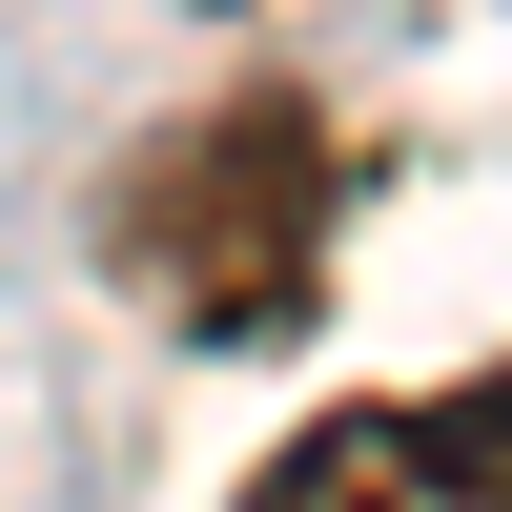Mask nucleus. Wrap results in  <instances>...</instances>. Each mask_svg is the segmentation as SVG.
I'll return each mask as SVG.
<instances>
[{"instance_id":"obj_1","label":"nucleus","mask_w":512,"mask_h":512,"mask_svg":"<svg viewBox=\"0 0 512 512\" xmlns=\"http://www.w3.org/2000/svg\"><path fill=\"white\" fill-rule=\"evenodd\" d=\"M328 103L308 82H226V103L144 123V144L103 164V267L144 287L185 349H287L328 287Z\"/></svg>"},{"instance_id":"obj_2","label":"nucleus","mask_w":512,"mask_h":512,"mask_svg":"<svg viewBox=\"0 0 512 512\" xmlns=\"http://www.w3.org/2000/svg\"><path fill=\"white\" fill-rule=\"evenodd\" d=\"M246 512H512V349L451 390H349L246 472Z\"/></svg>"}]
</instances>
